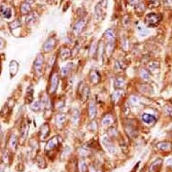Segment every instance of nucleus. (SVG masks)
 <instances>
[{
  "instance_id": "58836bf2",
  "label": "nucleus",
  "mask_w": 172,
  "mask_h": 172,
  "mask_svg": "<svg viewBox=\"0 0 172 172\" xmlns=\"http://www.w3.org/2000/svg\"><path fill=\"white\" fill-rule=\"evenodd\" d=\"M122 46H123V48L124 51H127L128 50V48H129V42H128V40L127 39H125L124 41H123Z\"/></svg>"
},
{
  "instance_id": "39448f33",
  "label": "nucleus",
  "mask_w": 172,
  "mask_h": 172,
  "mask_svg": "<svg viewBox=\"0 0 172 172\" xmlns=\"http://www.w3.org/2000/svg\"><path fill=\"white\" fill-rule=\"evenodd\" d=\"M86 24H87V22H86L85 18L78 19L76 22V24L74 25V26H73V33L75 35L80 34L82 33V31L84 30V27H85Z\"/></svg>"
},
{
  "instance_id": "c756f323",
  "label": "nucleus",
  "mask_w": 172,
  "mask_h": 172,
  "mask_svg": "<svg viewBox=\"0 0 172 172\" xmlns=\"http://www.w3.org/2000/svg\"><path fill=\"white\" fill-rule=\"evenodd\" d=\"M21 25H22V24H21V22H20V20H15L14 22H12V23H10L9 24V27L12 29V30H15V29H17V28H19Z\"/></svg>"
},
{
  "instance_id": "5701e85b",
  "label": "nucleus",
  "mask_w": 172,
  "mask_h": 172,
  "mask_svg": "<svg viewBox=\"0 0 172 172\" xmlns=\"http://www.w3.org/2000/svg\"><path fill=\"white\" fill-rule=\"evenodd\" d=\"M114 123V117L110 115H105L103 120H102V125L105 126V127H108L110 126L112 123Z\"/></svg>"
},
{
  "instance_id": "cd10ccee",
  "label": "nucleus",
  "mask_w": 172,
  "mask_h": 172,
  "mask_svg": "<svg viewBox=\"0 0 172 172\" xmlns=\"http://www.w3.org/2000/svg\"><path fill=\"white\" fill-rule=\"evenodd\" d=\"M31 109L34 112H39L41 109V103L40 101H35L31 105Z\"/></svg>"
},
{
  "instance_id": "ea45409f",
  "label": "nucleus",
  "mask_w": 172,
  "mask_h": 172,
  "mask_svg": "<svg viewBox=\"0 0 172 172\" xmlns=\"http://www.w3.org/2000/svg\"><path fill=\"white\" fill-rule=\"evenodd\" d=\"M6 47V41L3 38H0V50H2Z\"/></svg>"
},
{
  "instance_id": "20e7f679",
  "label": "nucleus",
  "mask_w": 172,
  "mask_h": 172,
  "mask_svg": "<svg viewBox=\"0 0 172 172\" xmlns=\"http://www.w3.org/2000/svg\"><path fill=\"white\" fill-rule=\"evenodd\" d=\"M44 55L42 54H38L34 62H33V70L34 72L37 75H41L42 72V67H44Z\"/></svg>"
},
{
  "instance_id": "aec40b11",
  "label": "nucleus",
  "mask_w": 172,
  "mask_h": 172,
  "mask_svg": "<svg viewBox=\"0 0 172 172\" xmlns=\"http://www.w3.org/2000/svg\"><path fill=\"white\" fill-rule=\"evenodd\" d=\"M73 67H74V65L72 63H69V64H67V65L65 66V67H63L62 69H61V71H60V75H61V77H67L70 73V71L72 70V69H73Z\"/></svg>"
},
{
  "instance_id": "f3484780",
  "label": "nucleus",
  "mask_w": 172,
  "mask_h": 172,
  "mask_svg": "<svg viewBox=\"0 0 172 172\" xmlns=\"http://www.w3.org/2000/svg\"><path fill=\"white\" fill-rule=\"evenodd\" d=\"M125 84V79L122 77H116L114 80V88L115 89H122Z\"/></svg>"
},
{
  "instance_id": "f257e3e1",
  "label": "nucleus",
  "mask_w": 172,
  "mask_h": 172,
  "mask_svg": "<svg viewBox=\"0 0 172 172\" xmlns=\"http://www.w3.org/2000/svg\"><path fill=\"white\" fill-rule=\"evenodd\" d=\"M59 80H60V77L57 71L53 70L50 76V82H49V94L50 95H53L57 89H58V85H59Z\"/></svg>"
},
{
  "instance_id": "f8f14e48",
  "label": "nucleus",
  "mask_w": 172,
  "mask_h": 172,
  "mask_svg": "<svg viewBox=\"0 0 172 172\" xmlns=\"http://www.w3.org/2000/svg\"><path fill=\"white\" fill-rule=\"evenodd\" d=\"M103 143L105 145V147L107 149L109 152H112V153H115V145L113 144V142H111V140L109 138H104L103 139Z\"/></svg>"
},
{
  "instance_id": "bb28decb",
  "label": "nucleus",
  "mask_w": 172,
  "mask_h": 172,
  "mask_svg": "<svg viewBox=\"0 0 172 172\" xmlns=\"http://www.w3.org/2000/svg\"><path fill=\"white\" fill-rule=\"evenodd\" d=\"M9 146L11 147L12 150H15L16 148H17V138L15 135H12L11 138H10V141H9Z\"/></svg>"
},
{
  "instance_id": "2eb2a0df",
  "label": "nucleus",
  "mask_w": 172,
  "mask_h": 172,
  "mask_svg": "<svg viewBox=\"0 0 172 172\" xmlns=\"http://www.w3.org/2000/svg\"><path fill=\"white\" fill-rule=\"evenodd\" d=\"M89 116L91 120L95 119L97 116V107L93 101H91L89 105Z\"/></svg>"
},
{
  "instance_id": "a211bd4d",
  "label": "nucleus",
  "mask_w": 172,
  "mask_h": 172,
  "mask_svg": "<svg viewBox=\"0 0 172 172\" xmlns=\"http://www.w3.org/2000/svg\"><path fill=\"white\" fill-rule=\"evenodd\" d=\"M18 69H19L18 63L15 60H12L9 64V71H10L11 77H14V76L16 75V73L18 71Z\"/></svg>"
},
{
  "instance_id": "e433bc0d",
  "label": "nucleus",
  "mask_w": 172,
  "mask_h": 172,
  "mask_svg": "<svg viewBox=\"0 0 172 172\" xmlns=\"http://www.w3.org/2000/svg\"><path fill=\"white\" fill-rule=\"evenodd\" d=\"M78 152L80 154V156L82 157H86V156H88L89 153V150L88 149H85V148H80L79 150H78Z\"/></svg>"
},
{
  "instance_id": "a18cd8bd",
  "label": "nucleus",
  "mask_w": 172,
  "mask_h": 172,
  "mask_svg": "<svg viewBox=\"0 0 172 172\" xmlns=\"http://www.w3.org/2000/svg\"><path fill=\"white\" fill-rule=\"evenodd\" d=\"M0 134H1V130H0Z\"/></svg>"
},
{
  "instance_id": "6ab92c4d",
  "label": "nucleus",
  "mask_w": 172,
  "mask_h": 172,
  "mask_svg": "<svg viewBox=\"0 0 172 172\" xmlns=\"http://www.w3.org/2000/svg\"><path fill=\"white\" fill-rule=\"evenodd\" d=\"M0 15H1L4 18H10L12 15V11L9 7H5V6H1L0 7Z\"/></svg>"
},
{
  "instance_id": "c03bdc74",
  "label": "nucleus",
  "mask_w": 172,
  "mask_h": 172,
  "mask_svg": "<svg viewBox=\"0 0 172 172\" xmlns=\"http://www.w3.org/2000/svg\"><path fill=\"white\" fill-rule=\"evenodd\" d=\"M170 103L172 104V98H171V100H170Z\"/></svg>"
},
{
  "instance_id": "37998d69",
  "label": "nucleus",
  "mask_w": 172,
  "mask_h": 172,
  "mask_svg": "<svg viewBox=\"0 0 172 172\" xmlns=\"http://www.w3.org/2000/svg\"><path fill=\"white\" fill-rule=\"evenodd\" d=\"M3 158H4V161H5L6 163H7V162H8V159H7V158H8V153H7V157H6V155H4Z\"/></svg>"
},
{
  "instance_id": "a878e982",
  "label": "nucleus",
  "mask_w": 172,
  "mask_h": 172,
  "mask_svg": "<svg viewBox=\"0 0 172 172\" xmlns=\"http://www.w3.org/2000/svg\"><path fill=\"white\" fill-rule=\"evenodd\" d=\"M80 94L82 95V99L83 101H86L89 97V87H83L82 90H79Z\"/></svg>"
},
{
  "instance_id": "c85d7f7f",
  "label": "nucleus",
  "mask_w": 172,
  "mask_h": 172,
  "mask_svg": "<svg viewBox=\"0 0 172 172\" xmlns=\"http://www.w3.org/2000/svg\"><path fill=\"white\" fill-rule=\"evenodd\" d=\"M140 77L143 80H149L150 79V72L146 70L145 69H142L140 72Z\"/></svg>"
},
{
  "instance_id": "2f4dec72",
  "label": "nucleus",
  "mask_w": 172,
  "mask_h": 172,
  "mask_svg": "<svg viewBox=\"0 0 172 172\" xmlns=\"http://www.w3.org/2000/svg\"><path fill=\"white\" fill-rule=\"evenodd\" d=\"M148 68H149L150 70H152V71L156 70L159 68V62L158 61H152V62H150V64L148 65Z\"/></svg>"
},
{
  "instance_id": "79ce46f5",
  "label": "nucleus",
  "mask_w": 172,
  "mask_h": 172,
  "mask_svg": "<svg viewBox=\"0 0 172 172\" xmlns=\"http://www.w3.org/2000/svg\"><path fill=\"white\" fill-rule=\"evenodd\" d=\"M89 172H100L98 169H97L95 167H93V166H91L90 168H89Z\"/></svg>"
},
{
  "instance_id": "412c9836",
  "label": "nucleus",
  "mask_w": 172,
  "mask_h": 172,
  "mask_svg": "<svg viewBox=\"0 0 172 172\" xmlns=\"http://www.w3.org/2000/svg\"><path fill=\"white\" fill-rule=\"evenodd\" d=\"M123 94V91L122 89H115V90L114 91V93L112 94V97H111L112 101H113L115 104H116V103L120 100V98L122 97Z\"/></svg>"
},
{
  "instance_id": "7ed1b4c3",
  "label": "nucleus",
  "mask_w": 172,
  "mask_h": 172,
  "mask_svg": "<svg viewBox=\"0 0 172 172\" xmlns=\"http://www.w3.org/2000/svg\"><path fill=\"white\" fill-rule=\"evenodd\" d=\"M107 4H108L107 0H102V1H100L97 5L95 11H96V15H97V19L102 20L105 17V11H106V8H107Z\"/></svg>"
},
{
  "instance_id": "dca6fc26",
  "label": "nucleus",
  "mask_w": 172,
  "mask_h": 172,
  "mask_svg": "<svg viewBox=\"0 0 172 172\" xmlns=\"http://www.w3.org/2000/svg\"><path fill=\"white\" fill-rule=\"evenodd\" d=\"M104 36H105V38L106 39L107 42H115V33L114 30L108 29L107 31H105Z\"/></svg>"
},
{
  "instance_id": "f03ea898",
  "label": "nucleus",
  "mask_w": 172,
  "mask_h": 172,
  "mask_svg": "<svg viewBox=\"0 0 172 172\" xmlns=\"http://www.w3.org/2000/svg\"><path fill=\"white\" fill-rule=\"evenodd\" d=\"M160 21H161V15L159 14L150 13L145 16V23L149 26H152V27L157 26Z\"/></svg>"
},
{
  "instance_id": "f704fd0d",
  "label": "nucleus",
  "mask_w": 172,
  "mask_h": 172,
  "mask_svg": "<svg viewBox=\"0 0 172 172\" xmlns=\"http://www.w3.org/2000/svg\"><path fill=\"white\" fill-rule=\"evenodd\" d=\"M35 13H30L28 14V16L26 17V23L27 24H30V23H33L35 21Z\"/></svg>"
},
{
  "instance_id": "423d86ee",
  "label": "nucleus",
  "mask_w": 172,
  "mask_h": 172,
  "mask_svg": "<svg viewBox=\"0 0 172 172\" xmlns=\"http://www.w3.org/2000/svg\"><path fill=\"white\" fill-rule=\"evenodd\" d=\"M55 46H56V40L54 37H51L42 45V50L45 52H52L55 48Z\"/></svg>"
},
{
  "instance_id": "ddd939ff",
  "label": "nucleus",
  "mask_w": 172,
  "mask_h": 172,
  "mask_svg": "<svg viewBox=\"0 0 172 172\" xmlns=\"http://www.w3.org/2000/svg\"><path fill=\"white\" fill-rule=\"evenodd\" d=\"M89 78H90V81L94 85H97L100 82L101 76H100V74L98 73L97 70H91V72L89 73Z\"/></svg>"
},
{
  "instance_id": "4468645a",
  "label": "nucleus",
  "mask_w": 172,
  "mask_h": 172,
  "mask_svg": "<svg viewBox=\"0 0 172 172\" xmlns=\"http://www.w3.org/2000/svg\"><path fill=\"white\" fill-rule=\"evenodd\" d=\"M142 119L147 124H153V123H156V120H157L154 115H150V114H143Z\"/></svg>"
},
{
  "instance_id": "7c9ffc66",
  "label": "nucleus",
  "mask_w": 172,
  "mask_h": 172,
  "mask_svg": "<svg viewBox=\"0 0 172 172\" xmlns=\"http://www.w3.org/2000/svg\"><path fill=\"white\" fill-rule=\"evenodd\" d=\"M78 116H79V111L78 109H73L71 111V119L74 123L78 122Z\"/></svg>"
},
{
  "instance_id": "0eeeda50",
  "label": "nucleus",
  "mask_w": 172,
  "mask_h": 172,
  "mask_svg": "<svg viewBox=\"0 0 172 172\" xmlns=\"http://www.w3.org/2000/svg\"><path fill=\"white\" fill-rule=\"evenodd\" d=\"M49 134H50V125L48 123H45L41 125V127L40 129V133H39L40 139L41 141H44L48 138Z\"/></svg>"
},
{
  "instance_id": "c9c22d12",
  "label": "nucleus",
  "mask_w": 172,
  "mask_h": 172,
  "mask_svg": "<svg viewBox=\"0 0 172 172\" xmlns=\"http://www.w3.org/2000/svg\"><path fill=\"white\" fill-rule=\"evenodd\" d=\"M97 44H92L91 47H90V50H89V57L92 58L95 54H96V52H97Z\"/></svg>"
},
{
  "instance_id": "4be33fe9",
  "label": "nucleus",
  "mask_w": 172,
  "mask_h": 172,
  "mask_svg": "<svg viewBox=\"0 0 172 172\" xmlns=\"http://www.w3.org/2000/svg\"><path fill=\"white\" fill-rule=\"evenodd\" d=\"M20 12L23 15H28L31 12V4L27 2H24L20 7Z\"/></svg>"
},
{
  "instance_id": "72a5a7b5",
  "label": "nucleus",
  "mask_w": 172,
  "mask_h": 172,
  "mask_svg": "<svg viewBox=\"0 0 172 172\" xmlns=\"http://www.w3.org/2000/svg\"><path fill=\"white\" fill-rule=\"evenodd\" d=\"M138 33L141 36H146L149 33V30L142 26H138Z\"/></svg>"
},
{
  "instance_id": "a19ab883",
  "label": "nucleus",
  "mask_w": 172,
  "mask_h": 172,
  "mask_svg": "<svg viewBox=\"0 0 172 172\" xmlns=\"http://www.w3.org/2000/svg\"><path fill=\"white\" fill-rule=\"evenodd\" d=\"M139 2V0H128V4L131 6H135Z\"/></svg>"
},
{
  "instance_id": "1a4fd4ad",
  "label": "nucleus",
  "mask_w": 172,
  "mask_h": 172,
  "mask_svg": "<svg viewBox=\"0 0 172 172\" xmlns=\"http://www.w3.org/2000/svg\"><path fill=\"white\" fill-rule=\"evenodd\" d=\"M163 160L161 159H157L153 162L150 163L149 167V172H159L161 166H162Z\"/></svg>"
},
{
  "instance_id": "6e6552de",
  "label": "nucleus",
  "mask_w": 172,
  "mask_h": 172,
  "mask_svg": "<svg viewBox=\"0 0 172 172\" xmlns=\"http://www.w3.org/2000/svg\"><path fill=\"white\" fill-rule=\"evenodd\" d=\"M59 144H60L59 138L57 136H54L52 139H50V141L47 142V144L45 146V150L46 152H52V150L56 149L59 146Z\"/></svg>"
},
{
  "instance_id": "393cba45",
  "label": "nucleus",
  "mask_w": 172,
  "mask_h": 172,
  "mask_svg": "<svg viewBox=\"0 0 172 172\" xmlns=\"http://www.w3.org/2000/svg\"><path fill=\"white\" fill-rule=\"evenodd\" d=\"M28 132H29V129L26 125L25 123H24L22 124V126H21V130H20V134H21V137L23 138V140H25L28 134Z\"/></svg>"
},
{
  "instance_id": "9b49d317",
  "label": "nucleus",
  "mask_w": 172,
  "mask_h": 172,
  "mask_svg": "<svg viewBox=\"0 0 172 172\" xmlns=\"http://www.w3.org/2000/svg\"><path fill=\"white\" fill-rule=\"evenodd\" d=\"M71 55V50L69 49L68 47H61V49L60 50V57L62 60H68Z\"/></svg>"
},
{
  "instance_id": "9d476101",
  "label": "nucleus",
  "mask_w": 172,
  "mask_h": 172,
  "mask_svg": "<svg viewBox=\"0 0 172 172\" xmlns=\"http://www.w3.org/2000/svg\"><path fill=\"white\" fill-rule=\"evenodd\" d=\"M156 147L161 150V152H169L170 150H172V143L171 142H159Z\"/></svg>"
},
{
  "instance_id": "b1692460",
  "label": "nucleus",
  "mask_w": 172,
  "mask_h": 172,
  "mask_svg": "<svg viewBox=\"0 0 172 172\" xmlns=\"http://www.w3.org/2000/svg\"><path fill=\"white\" fill-rule=\"evenodd\" d=\"M55 122H56V124L59 125V126H61L64 124V123L66 122V115L65 114H58L55 117Z\"/></svg>"
},
{
  "instance_id": "4c0bfd02",
  "label": "nucleus",
  "mask_w": 172,
  "mask_h": 172,
  "mask_svg": "<svg viewBox=\"0 0 172 172\" xmlns=\"http://www.w3.org/2000/svg\"><path fill=\"white\" fill-rule=\"evenodd\" d=\"M130 103L133 105H136L138 103H139V99L136 96H132L131 98H130Z\"/></svg>"
},
{
  "instance_id": "473e14b6",
  "label": "nucleus",
  "mask_w": 172,
  "mask_h": 172,
  "mask_svg": "<svg viewBox=\"0 0 172 172\" xmlns=\"http://www.w3.org/2000/svg\"><path fill=\"white\" fill-rule=\"evenodd\" d=\"M79 170H80V172H87V170H88L87 162L83 160L79 161Z\"/></svg>"
}]
</instances>
